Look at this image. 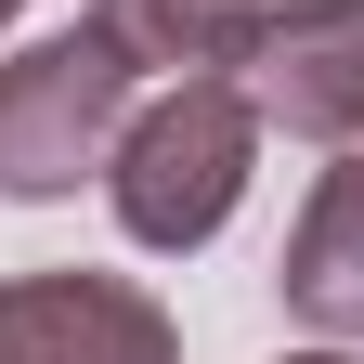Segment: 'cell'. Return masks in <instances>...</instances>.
I'll list each match as a JSON object with an SVG mask.
<instances>
[{"label": "cell", "instance_id": "cell-7", "mask_svg": "<svg viewBox=\"0 0 364 364\" xmlns=\"http://www.w3.org/2000/svg\"><path fill=\"white\" fill-rule=\"evenodd\" d=\"M273 364H364L351 338H299V351H273Z\"/></svg>", "mask_w": 364, "mask_h": 364}, {"label": "cell", "instance_id": "cell-4", "mask_svg": "<svg viewBox=\"0 0 364 364\" xmlns=\"http://www.w3.org/2000/svg\"><path fill=\"white\" fill-rule=\"evenodd\" d=\"M0 364H182V326L130 273H0Z\"/></svg>", "mask_w": 364, "mask_h": 364}, {"label": "cell", "instance_id": "cell-6", "mask_svg": "<svg viewBox=\"0 0 364 364\" xmlns=\"http://www.w3.org/2000/svg\"><path fill=\"white\" fill-rule=\"evenodd\" d=\"M273 0H91V26L130 53V78H235Z\"/></svg>", "mask_w": 364, "mask_h": 364}, {"label": "cell", "instance_id": "cell-5", "mask_svg": "<svg viewBox=\"0 0 364 364\" xmlns=\"http://www.w3.org/2000/svg\"><path fill=\"white\" fill-rule=\"evenodd\" d=\"M273 299H287L299 338H351L364 351V144H338L312 169V196L287 221V260H273Z\"/></svg>", "mask_w": 364, "mask_h": 364}, {"label": "cell", "instance_id": "cell-8", "mask_svg": "<svg viewBox=\"0 0 364 364\" xmlns=\"http://www.w3.org/2000/svg\"><path fill=\"white\" fill-rule=\"evenodd\" d=\"M14 14H26V0H0V39H14Z\"/></svg>", "mask_w": 364, "mask_h": 364}, {"label": "cell", "instance_id": "cell-1", "mask_svg": "<svg viewBox=\"0 0 364 364\" xmlns=\"http://www.w3.org/2000/svg\"><path fill=\"white\" fill-rule=\"evenodd\" d=\"M260 105L235 78H156L144 105H130L117 130V156H105V208H117V235L144 247V260H196L221 247V221L247 208V182H260Z\"/></svg>", "mask_w": 364, "mask_h": 364}, {"label": "cell", "instance_id": "cell-3", "mask_svg": "<svg viewBox=\"0 0 364 364\" xmlns=\"http://www.w3.org/2000/svg\"><path fill=\"white\" fill-rule=\"evenodd\" d=\"M235 91L260 105L273 144H364V0H273Z\"/></svg>", "mask_w": 364, "mask_h": 364}, {"label": "cell", "instance_id": "cell-2", "mask_svg": "<svg viewBox=\"0 0 364 364\" xmlns=\"http://www.w3.org/2000/svg\"><path fill=\"white\" fill-rule=\"evenodd\" d=\"M130 105H144V78H130V53L91 14L53 26V39H26V53H0V196L53 208L78 182H105Z\"/></svg>", "mask_w": 364, "mask_h": 364}]
</instances>
